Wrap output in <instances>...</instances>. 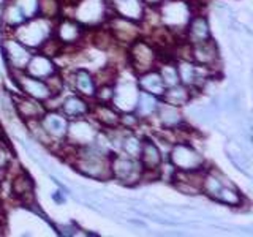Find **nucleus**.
<instances>
[{"label":"nucleus","mask_w":253,"mask_h":237,"mask_svg":"<svg viewBox=\"0 0 253 237\" xmlns=\"http://www.w3.org/2000/svg\"><path fill=\"white\" fill-rule=\"evenodd\" d=\"M71 157H73L71 164L79 174L93 180H111V155L100 150L95 144L75 147Z\"/></svg>","instance_id":"1"},{"label":"nucleus","mask_w":253,"mask_h":237,"mask_svg":"<svg viewBox=\"0 0 253 237\" xmlns=\"http://www.w3.org/2000/svg\"><path fill=\"white\" fill-rule=\"evenodd\" d=\"M201 193L211 198L212 201L239 207L244 204V196L231 180L217 168H206L201 182Z\"/></svg>","instance_id":"2"},{"label":"nucleus","mask_w":253,"mask_h":237,"mask_svg":"<svg viewBox=\"0 0 253 237\" xmlns=\"http://www.w3.org/2000/svg\"><path fill=\"white\" fill-rule=\"evenodd\" d=\"M155 8L160 26L172 35H184L190 18L195 14L188 0H163Z\"/></svg>","instance_id":"3"},{"label":"nucleus","mask_w":253,"mask_h":237,"mask_svg":"<svg viewBox=\"0 0 253 237\" xmlns=\"http://www.w3.org/2000/svg\"><path fill=\"white\" fill-rule=\"evenodd\" d=\"M54 22L42 16H35L27 21H24L19 27H16L10 34L21 41L24 46H27L32 51H38L43 46L47 38H51L54 34Z\"/></svg>","instance_id":"4"},{"label":"nucleus","mask_w":253,"mask_h":237,"mask_svg":"<svg viewBox=\"0 0 253 237\" xmlns=\"http://www.w3.org/2000/svg\"><path fill=\"white\" fill-rule=\"evenodd\" d=\"M160 60V49L149 38L139 37L130 46H126V63L134 75L157 68Z\"/></svg>","instance_id":"5"},{"label":"nucleus","mask_w":253,"mask_h":237,"mask_svg":"<svg viewBox=\"0 0 253 237\" xmlns=\"http://www.w3.org/2000/svg\"><path fill=\"white\" fill-rule=\"evenodd\" d=\"M111 14L108 0H76L70 16L85 29H98L105 26Z\"/></svg>","instance_id":"6"},{"label":"nucleus","mask_w":253,"mask_h":237,"mask_svg":"<svg viewBox=\"0 0 253 237\" xmlns=\"http://www.w3.org/2000/svg\"><path fill=\"white\" fill-rule=\"evenodd\" d=\"M166 160L176 171L192 172L206 169V158L204 155L193 147L188 141H176L169 147V152L166 155Z\"/></svg>","instance_id":"7"},{"label":"nucleus","mask_w":253,"mask_h":237,"mask_svg":"<svg viewBox=\"0 0 253 237\" xmlns=\"http://www.w3.org/2000/svg\"><path fill=\"white\" fill-rule=\"evenodd\" d=\"M109 168H111V179L117 180L122 185L133 187L142 182L144 168H142L139 158L128 157L121 152H114L111 155Z\"/></svg>","instance_id":"8"},{"label":"nucleus","mask_w":253,"mask_h":237,"mask_svg":"<svg viewBox=\"0 0 253 237\" xmlns=\"http://www.w3.org/2000/svg\"><path fill=\"white\" fill-rule=\"evenodd\" d=\"M176 67H177L180 84H184L193 90H203V87L213 76V70L198 65V63H195L190 59H177Z\"/></svg>","instance_id":"9"},{"label":"nucleus","mask_w":253,"mask_h":237,"mask_svg":"<svg viewBox=\"0 0 253 237\" xmlns=\"http://www.w3.org/2000/svg\"><path fill=\"white\" fill-rule=\"evenodd\" d=\"M138 95H139V89L136 84V76H134V79H125L121 76H116L111 105L119 113H133Z\"/></svg>","instance_id":"10"},{"label":"nucleus","mask_w":253,"mask_h":237,"mask_svg":"<svg viewBox=\"0 0 253 237\" xmlns=\"http://www.w3.org/2000/svg\"><path fill=\"white\" fill-rule=\"evenodd\" d=\"M11 76H13V81L18 87L19 93L26 95V97H30L34 100H38L42 103L49 101L54 95L49 89V85L44 81V79H38L27 75L26 71H11Z\"/></svg>","instance_id":"11"},{"label":"nucleus","mask_w":253,"mask_h":237,"mask_svg":"<svg viewBox=\"0 0 253 237\" xmlns=\"http://www.w3.org/2000/svg\"><path fill=\"white\" fill-rule=\"evenodd\" d=\"M98 133H100L98 125L90 117L75 118V120H70L68 123V131L63 142H67L71 147L89 146L97 139Z\"/></svg>","instance_id":"12"},{"label":"nucleus","mask_w":253,"mask_h":237,"mask_svg":"<svg viewBox=\"0 0 253 237\" xmlns=\"http://www.w3.org/2000/svg\"><path fill=\"white\" fill-rule=\"evenodd\" d=\"M105 26L111 34V37H113L114 43L124 44V46H130L134 40L139 38L142 34L141 22H134V21L121 18V16H116V14L109 16V19L106 21Z\"/></svg>","instance_id":"13"},{"label":"nucleus","mask_w":253,"mask_h":237,"mask_svg":"<svg viewBox=\"0 0 253 237\" xmlns=\"http://www.w3.org/2000/svg\"><path fill=\"white\" fill-rule=\"evenodd\" d=\"M85 27H83L71 16H60L54 22V37L63 47H75L83 41L85 37Z\"/></svg>","instance_id":"14"},{"label":"nucleus","mask_w":253,"mask_h":237,"mask_svg":"<svg viewBox=\"0 0 253 237\" xmlns=\"http://www.w3.org/2000/svg\"><path fill=\"white\" fill-rule=\"evenodd\" d=\"M32 49L27 46H24L21 41H18L10 32H8L6 38L2 41V54L6 62V65L10 67L13 71H24L26 65L32 55Z\"/></svg>","instance_id":"15"},{"label":"nucleus","mask_w":253,"mask_h":237,"mask_svg":"<svg viewBox=\"0 0 253 237\" xmlns=\"http://www.w3.org/2000/svg\"><path fill=\"white\" fill-rule=\"evenodd\" d=\"M55 109H59L68 120H75V118H83L90 116L92 103L89 98L83 97V95H79L76 92H70L67 95L63 93L60 95Z\"/></svg>","instance_id":"16"},{"label":"nucleus","mask_w":253,"mask_h":237,"mask_svg":"<svg viewBox=\"0 0 253 237\" xmlns=\"http://www.w3.org/2000/svg\"><path fill=\"white\" fill-rule=\"evenodd\" d=\"M65 78V84L70 85L71 92H76L83 97L93 100L95 92H97V76L87 68H75L70 71V75L63 76Z\"/></svg>","instance_id":"17"},{"label":"nucleus","mask_w":253,"mask_h":237,"mask_svg":"<svg viewBox=\"0 0 253 237\" xmlns=\"http://www.w3.org/2000/svg\"><path fill=\"white\" fill-rule=\"evenodd\" d=\"M40 123L55 144H60V142L65 141L70 120L59 109H46L43 117L40 118Z\"/></svg>","instance_id":"18"},{"label":"nucleus","mask_w":253,"mask_h":237,"mask_svg":"<svg viewBox=\"0 0 253 237\" xmlns=\"http://www.w3.org/2000/svg\"><path fill=\"white\" fill-rule=\"evenodd\" d=\"M11 101H13V109L24 122L40 120L47 109L44 103L26 97V95H22V93H13Z\"/></svg>","instance_id":"19"},{"label":"nucleus","mask_w":253,"mask_h":237,"mask_svg":"<svg viewBox=\"0 0 253 237\" xmlns=\"http://www.w3.org/2000/svg\"><path fill=\"white\" fill-rule=\"evenodd\" d=\"M92 120L98 125L100 130H114L121 126V113L111 103H97L95 101L90 109Z\"/></svg>","instance_id":"20"},{"label":"nucleus","mask_w":253,"mask_h":237,"mask_svg":"<svg viewBox=\"0 0 253 237\" xmlns=\"http://www.w3.org/2000/svg\"><path fill=\"white\" fill-rule=\"evenodd\" d=\"M24 71L30 76L38 78V79H44L46 81L47 78H51L52 75L57 73V71H60V68L57 67V63H55V60L52 57H47L46 54L35 51V52H32Z\"/></svg>","instance_id":"21"},{"label":"nucleus","mask_w":253,"mask_h":237,"mask_svg":"<svg viewBox=\"0 0 253 237\" xmlns=\"http://www.w3.org/2000/svg\"><path fill=\"white\" fill-rule=\"evenodd\" d=\"M188 59L193 60L198 65L208 67L215 71L218 62H220V54L217 49V44L209 40V41L198 43V44H190V54Z\"/></svg>","instance_id":"22"},{"label":"nucleus","mask_w":253,"mask_h":237,"mask_svg":"<svg viewBox=\"0 0 253 237\" xmlns=\"http://www.w3.org/2000/svg\"><path fill=\"white\" fill-rule=\"evenodd\" d=\"M182 37H184V41H187L188 44H198L212 40L208 18L204 14H193L190 18Z\"/></svg>","instance_id":"23"},{"label":"nucleus","mask_w":253,"mask_h":237,"mask_svg":"<svg viewBox=\"0 0 253 237\" xmlns=\"http://www.w3.org/2000/svg\"><path fill=\"white\" fill-rule=\"evenodd\" d=\"M10 192L16 201H19L26 205H30L34 202V198H35L34 179H32L26 171H19L18 174H14L11 179Z\"/></svg>","instance_id":"24"},{"label":"nucleus","mask_w":253,"mask_h":237,"mask_svg":"<svg viewBox=\"0 0 253 237\" xmlns=\"http://www.w3.org/2000/svg\"><path fill=\"white\" fill-rule=\"evenodd\" d=\"M111 13L121 18L141 22L144 18L147 5L142 0H108Z\"/></svg>","instance_id":"25"},{"label":"nucleus","mask_w":253,"mask_h":237,"mask_svg":"<svg viewBox=\"0 0 253 237\" xmlns=\"http://www.w3.org/2000/svg\"><path fill=\"white\" fill-rule=\"evenodd\" d=\"M166 160L162 149L152 138H142V147L139 154V161L144 171H160V166Z\"/></svg>","instance_id":"26"},{"label":"nucleus","mask_w":253,"mask_h":237,"mask_svg":"<svg viewBox=\"0 0 253 237\" xmlns=\"http://www.w3.org/2000/svg\"><path fill=\"white\" fill-rule=\"evenodd\" d=\"M136 84H138V89L141 92L155 95V97H158V98H160L163 95V92L166 90V85H165L163 79H162L157 68L147 70V71H144V73L136 75Z\"/></svg>","instance_id":"27"},{"label":"nucleus","mask_w":253,"mask_h":237,"mask_svg":"<svg viewBox=\"0 0 253 237\" xmlns=\"http://www.w3.org/2000/svg\"><path fill=\"white\" fill-rule=\"evenodd\" d=\"M193 89L184 85V84H176L171 87H166V90L163 92V95L160 97V100L166 105L176 106V108H184L187 106L193 98Z\"/></svg>","instance_id":"28"},{"label":"nucleus","mask_w":253,"mask_h":237,"mask_svg":"<svg viewBox=\"0 0 253 237\" xmlns=\"http://www.w3.org/2000/svg\"><path fill=\"white\" fill-rule=\"evenodd\" d=\"M160 105H162V100L158 97L139 90V95H138V100H136V105H134L133 113L136 114V117L139 118L141 122L142 120H149V118L155 117Z\"/></svg>","instance_id":"29"},{"label":"nucleus","mask_w":253,"mask_h":237,"mask_svg":"<svg viewBox=\"0 0 253 237\" xmlns=\"http://www.w3.org/2000/svg\"><path fill=\"white\" fill-rule=\"evenodd\" d=\"M155 117H157L158 123L162 125L163 130H176L177 126L184 123V116L180 113V108L166 105L163 101H162L160 108H158Z\"/></svg>","instance_id":"30"},{"label":"nucleus","mask_w":253,"mask_h":237,"mask_svg":"<svg viewBox=\"0 0 253 237\" xmlns=\"http://www.w3.org/2000/svg\"><path fill=\"white\" fill-rule=\"evenodd\" d=\"M26 19V16L22 14L13 0H6L3 8H2V26L6 32H13L16 27H19Z\"/></svg>","instance_id":"31"},{"label":"nucleus","mask_w":253,"mask_h":237,"mask_svg":"<svg viewBox=\"0 0 253 237\" xmlns=\"http://www.w3.org/2000/svg\"><path fill=\"white\" fill-rule=\"evenodd\" d=\"M65 6L62 0H38V16L46 18L49 21H57L60 16H63Z\"/></svg>","instance_id":"32"},{"label":"nucleus","mask_w":253,"mask_h":237,"mask_svg":"<svg viewBox=\"0 0 253 237\" xmlns=\"http://www.w3.org/2000/svg\"><path fill=\"white\" fill-rule=\"evenodd\" d=\"M158 73H160L162 79H163V82L166 87H171V85H176L180 82V79H179V73H177V67H176V63H171L169 60H162L160 63H158Z\"/></svg>","instance_id":"33"},{"label":"nucleus","mask_w":253,"mask_h":237,"mask_svg":"<svg viewBox=\"0 0 253 237\" xmlns=\"http://www.w3.org/2000/svg\"><path fill=\"white\" fill-rule=\"evenodd\" d=\"M13 2L26 16V19L38 16V0H13Z\"/></svg>","instance_id":"34"},{"label":"nucleus","mask_w":253,"mask_h":237,"mask_svg":"<svg viewBox=\"0 0 253 237\" xmlns=\"http://www.w3.org/2000/svg\"><path fill=\"white\" fill-rule=\"evenodd\" d=\"M147 6H157V5H160L163 0H142Z\"/></svg>","instance_id":"35"},{"label":"nucleus","mask_w":253,"mask_h":237,"mask_svg":"<svg viewBox=\"0 0 253 237\" xmlns=\"http://www.w3.org/2000/svg\"><path fill=\"white\" fill-rule=\"evenodd\" d=\"M5 177H6V169L5 168H0V184L5 180Z\"/></svg>","instance_id":"36"},{"label":"nucleus","mask_w":253,"mask_h":237,"mask_svg":"<svg viewBox=\"0 0 253 237\" xmlns=\"http://www.w3.org/2000/svg\"><path fill=\"white\" fill-rule=\"evenodd\" d=\"M0 154H2V150H0Z\"/></svg>","instance_id":"37"}]
</instances>
